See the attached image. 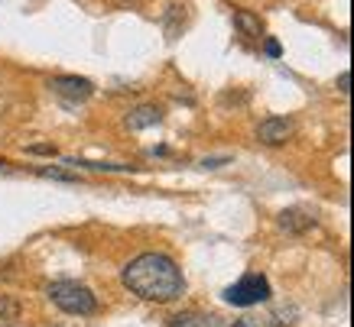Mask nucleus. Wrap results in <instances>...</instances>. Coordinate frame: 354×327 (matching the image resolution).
Here are the masks:
<instances>
[{"instance_id": "obj_1", "label": "nucleus", "mask_w": 354, "mask_h": 327, "mask_svg": "<svg viewBox=\"0 0 354 327\" xmlns=\"http://www.w3.org/2000/svg\"><path fill=\"white\" fill-rule=\"evenodd\" d=\"M120 279L143 301H176L185 292L183 269L166 253H140L124 266Z\"/></svg>"}, {"instance_id": "obj_2", "label": "nucleus", "mask_w": 354, "mask_h": 327, "mask_svg": "<svg viewBox=\"0 0 354 327\" xmlns=\"http://www.w3.org/2000/svg\"><path fill=\"white\" fill-rule=\"evenodd\" d=\"M46 295L53 298V305L65 315H95L97 311V298L95 292L82 282H72V279H59L46 288Z\"/></svg>"}, {"instance_id": "obj_3", "label": "nucleus", "mask_w": 354, "mask_h": 327, "mask_svg": "<svg viewBox=\"0 0 354 327\" xmlns=\"http://www.w3.org/2000/svg\"><path fill=\"white\" fill-rule=\"evenodd\" d=\"M270 295H273V292H270L267 275H260V272H244L234 285H227L225 292H221V298L234 308H254V305H260V301H267Z\"/></svg>"}, {"instance_id": "obj_4", "label": "nucleus", "mask_w": 354, "mask_h": 327, "mask_svg": "<svg viewBox=\"0 0 354 327\" xmlns=\"http://www.w3.org/2000/svg\"><path fill=\"white\" fill-rule=\"evenodd\" d=\"M49 88H53L55 97H62L65 104H82V101L95 95V85L88 78H78V75H59V78L49 81Z\"/></svg>"}, {"instance_id": "obj_5", "label": "nucleus", "mask_w": 354, "mask_h": 327, "mask_svg": "<svg viewBox=\"0 0 354 327\" xmlns=\"http://www.w3.org/2000/svg\"><path fill=\"white\" fill-rule=\"evenodd\" d=\"M292 133H296V123H292L290 117H267L257 127L260 143H267V146H283Z\"/></svg>"}, {"instance_id": "obj_6", "label": "nucleus", "mask_w": 354, "mask_h": 327, "mask_svg": "<svg viewBox=\"0 0 354 327\" xmlns=\"http://www.w3.org/2000/svg\"><path fill=\"white\" fill-rule=\"evenodd\" d=\"M162 123V110L153 104H140L127 114V130H150Z\"/></svg>"}, {"instance_id": "obj_7", "label": "nucleus", "mask_w": 354, "mask_h": 327, "mask_svg": "<svg viewBox=\"0 0 354 327\" xmlns=\"http://www.w3.org/2000/svg\"><path fill=\"white\" fill-rule=\"evenodd\" d=\"M279 227L286 233H306L315 227V217L306 211H299V208H290V211H283L279 214Z\"/></svg>"}, {"instance_id": "obj_8", "label": "nucleus", "mask_w": 354, "mask_h": 327, "mask_svg": "<svg viewBox=\"0 0 354 327\" xmlns=\"http://www.w3.org/2000/svg\"><path fill=\"white\" fill-rule=\"evenodd\" d=\"M166 327H221L215 315H202V311H179L166 321Z\"/></svg>"}, {"instance_id": "obj_9", "label": "nucleus", "mask_w": 354, "mask_h": 327, "mask_svg": "<svg viewBox=\"0 0 354 327\" xmlns=\"http://www.w3.org/2000/svg\"><path fill=\"white\" fill-rule=\"evenodd\" d=\"M234 26L247 39H260V36H263V20L250 10H234Z\"/></svg>"}, {"instance_id": "obj_10", "label": "nucleus", "mask_w": 354, "mask_h": 327, "mask_svg": "<svg viewBox=\"0 0 354 327\" xmlns=\"http://www.w3.org/2000/svg\"><path fill=\"white\" fill-rule=\"evenodd\" d=\"M20 321V305L17 301H10V298H0V324L10 327Z\"/></svg>"}, {"instance_id": "obj_11", "label": "nucleus", "mask_w": 354, "mask_h": 327, "mask_svg": "<svg viewBox=\"0 0 354 327\" xmlns=\"http://www.w3.org/2000/svg\"><path fill=\"white\" fill-rule=\"evenodd\" d=\"M227 327H273V321H270V317L247 315V317H241V321H234V324H227Z\"/></svg>"}, {"instance_id": "obj_12", "label": "nucleus", "mask_w": 354, "mask_h": 327, "mask_svg": "<svg viewBox=\"0 0 354 327\" xmlns=\"http://www.w3.org/2000/svg\"><path fill=\"white\" fill-rule=\"evenodd\" d=\"M39 175H43V179H53V181H78V175L62 172V169H39Z\"/></svg>"}, {"instance_id": "obj_13", "label": "nucleus", "mask_w": 354, "mask_h": 327, "mask_svg": "<svg viewBox=\"0 0 354 327\" xmlns=\"http://www.w3.org/2000/svg\"><path fill=\"white\" fill-rule=\"evenodd\" d=\"M338 91H342L344 97L351 95V72H342V75H338Z\"/></svg>"}, {"instance_id": "obj_14", "label": "nucleus", "mask_w": 354, "mask_h": 327, "mask_svg": "<svg viewBox=\"0 0 354 327\" xmlns=\"http://www.w3.org/2000/svg\"><path fill=\"white\" fill-rule=\"evenodd\" d=\"M231 159L227 156H218V159H202V169H221V166H227Z\"/></svg>"}, {"instance_id": "obj_15", "label": "nucleus", "mask_w": 354, "mask_h": 327, "mask_svg": "<svg viewBox=\"0 0 354 327\" xmlns=\"http://www.w3.org/2000/svg\"><path fill=\"white\" fill-rule=\"evenodd\" d=\"M263 52H267L270 59H279V52H283V49H279L277 39H267V43H263Z\"/></svg>"}, {"instance_id": "obj_16", "label": "nucleus", "mask_w": 354, "mask_h": 327, "mask_svg": "<svg viewBox=\"0 0 354 327\" xmlns=\"http://www.w3.org/2000/svg\"><path fill=\"white\" fill-rule=\"evenodd\" d=\"M30 152H36V156H55L53 146H30Z\"/></svg>"}]
</instances>
